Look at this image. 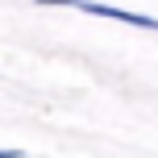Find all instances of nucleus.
Listing matches in <instances>:
<instances>
[{
    "label": "nucleus",
    "mask_w": 158,
    "mask_h": 158,
    "mask_svg": "<svg viewBox=\"0 0 158 158\" xmlns=\"http://www.w3.org/2000/svg\"><path fill=\"white\" fill-rule=\"evenodd\" d=\"M38 4H67V8H83V13H96V17H112V21L137 25V29H158V21H154V17L125 13V8H108V4H92V0H38Z\"/></svg>",
    "instance_id": "obj_1"
}]
</instances>
